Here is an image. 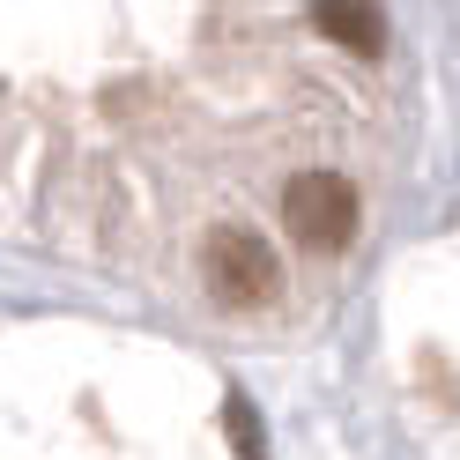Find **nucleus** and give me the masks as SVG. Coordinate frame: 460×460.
Segmentation results:
<instances>
[{
	"mask_svg": "<svg viewBox=\"0 0 460 460\" xmlns=\"http://www.w3.org/2000/svg\"><path fill=\"white\" fill-rule=\"evenodd\" d=\"M282 223H290L297 245L341 252L357 238V186L341 179V171H297V179L282 186Z\"/></svg>",
	"mask_w": 460,
	"mask_h": 460,
	"instance_id": "nucleus-1",
	"label": "nucleus"
},
{
	"mask_svg": "<svg viewBox=\"0 0 460 460\" xmlns=\"http://www.w3.org/2000/svg\"><path fill=\"white\" fill-rule=\"evenodd\" d=\"M208 290L223 305L252 312V305H268L282 290V261L268 252V238H252V230H216L208 238Z\"/></svg>",
	"mask_w": 460,
	"mask_h": 460,
	"instance_id": "nucleus-2",
	"label": "nucleus"
},
{
	"mask_svg": "<svg viewBox=\"0 0 460 460\" xmlns=\"http://www.w3.org/2000/svg\"><path fill=\"white\" fill-rule=\"evenodd\" d=\"M312 22L341 45V52H357V60H371V52L386 45V15H379V0H312Z\"/></svg>",
	"mask_w": 460,
	"mask_h": 460,
	"instance_id": "nucleus-3",
	"label": "nucleus"
},
{
	"mask_svg": "<svg viewBox=\"0 0 460 460\" xmlns=\"http://www.w3.org/2000/svg\"><path fill=\"white\" fill-rule=\"evenodd\" d=\"M223 430H230V446H238V460H268L261 416H252V401H245V394H230V401H223Z\"/></svg>",
	"mask_w": 460,
	"mask_h": 460,
	"instance_id": "nucleus-4",
	"label": "nucleus"
}]
</instances>
